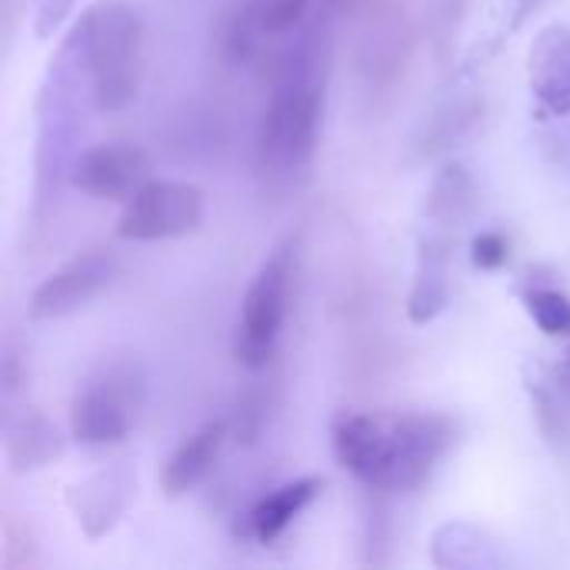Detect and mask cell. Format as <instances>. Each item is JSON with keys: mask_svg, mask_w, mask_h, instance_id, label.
<instances>
[{"mask_svg": "<svg viewBox=\"0 0 570 570\" xmlns=\"http://www.w3.org/2000/svg\"><path fill=\"white\" fill-rule=\"evenodd\" d=\"M334 458L371 491H417L454 444L444 414H344L331 434Z\"/></svg>", "mask_w": 570, "mask_h": 570, "instance_id": "obj_1", "label": "cell"}, {"mask_svg": "<svg viewBox=\"0 0 570 570\" xmlns=\"http://www.w3.org/2000/svg\"><path fill=\"white\" fill-rule=\"evenodd\" d=\"M70 53L90 80L97 110H124L140 87V17L124 0L94 3L73 37Z\"/></svg>", "mask_w": 570, "mask_h": 570, "instance_id": "obj_2", "label": "cell"}, {"mask_svg": "<svg viewBox=\"0 0 570 570\" xmlns=\"http://www.w3.org/2000/svg\"><path fill=\"white\" fill-rule=\"evenodd\" d=\"M321 120V90L311 73L307 53L284 63L274 83L271 104L257 127V164L261 167H304L314 154Z\"/></svg>", "mask_w": 570, "mask_h": 570, "instance_id": "obj_3", "label": "cell"}, {"mask_svg": "<svg viewBox=\"0 0 570 570\" xmlns=\"http://www.w3.org/2000/svg\"><path fill=\"white\" fill-rule=\"evenodd\" d=\"M291 274H294V237H287L267 254V261L257 267L244 294L237 337H234V357L247 371H264L274 361V351L287 321Z\"/></svg>", "mask_w": 570, "mask_h": 570, "instance_id": "obj_4", "label": "cell"}, {"mask_svg": "<svg viewBox=\"0 0 570 570\" xmlns=\"http://www.w3.org/2000/svg\"><path fill=\"white\" fill-rule=\"evenodd\" d=\"M144 401V384L130 367H110L104 377L87 381L70 404V434L83 448L120 444Z\"/></svg>", "mask_w": 570, "mask_h": 570, "instance_id": "obj_5", "label": "cell"}, {"mask_svg": "<svg viewBox=\"0 0 570 570\" xmlns=\"http://www.w3.org/2000/svg\"><path fill=\"white\" fill-rule=\"evenodd\" d=\"M207 217L204 190L184 180H147L117 220L120 240H174L200 230Z\"/></svg>", "mask_w": 570, "mask_h": 570, "instance_id": "obj_6", "label": "cell"}, {"mask_svg": "<svg viewBox=\"0 0 570 570\" xmlns=\"http://www.w3.org/2000/svg\"><path fill=\"white\" fill-rule=\"evenodd\" d=\"M117 274V254L110 247H87L73 254L67 264H60L30 297V317L33 321H57L83 304H90L97 294L110 287Z\"/></svg>", "mask_w": 570, "mask_h": 570, "instance_id": "obj_7", "label": "cell"}, {"mask_svg": "<svg viewBox=\"0 0 570 570\" xmlns=\"http://www.w3.org/2000/svg\"><path fill=\"white\" fill-rule=\"evenodd\" d=\"M150 180V157L134 144H97L77 154L70 184L94 200L127 204Z\"/></svg>", "mask_w": 570, "mask_h": 570, "instance_id": "obj_8", "label": "cell"}, {"mask_svg": "<svg viewBox=\"0 0 570 570\" xmlns=\"http://www.w3.org/2000/svg\"><path fill=\"white\" fill-rule=\"evenodd\" d=\"M130 494H134V471L127 464H117L77 484L70 491V511L83 528V534L97 541L117 528V521L130 504Z\"/></svg>", "mask_w": 570, "mask_h": 570, "instance_id": "obj_9", "label": "cell"}, {"mask_svg": "<svg viewBox=\"0 0 570 570\" xmlns=\"http://www.w3.org/2000/svg\"><path fill=\"white\" fill-rule=\"evenodd\" d=\"M528 80L551 117L570 114V23H551L528 53Z\"/></svg>", "mask_w": 570, "mask_h": 570, "instance_id": "obj_10", "label": "cell"}, {"mask_svg": "<svg viewBox=\"0 0 570 570\" xmlns=\"http://www.w3.org/2000/svg\"><path fill=\"white\" fill-rule=\"evenodd\" d=\"M224 441H227V424L214 421V424H204L200 431H194L164 464L160 471V488L167 491V498H180L194 488H200L217 461H220V451H224Z\"/></svg>", "mask_w": 570, "mask_h": 570, "instance_id": "obj_11", "label": "cell"}, {"mask_svg": "<svg viewBox=\"0 0 570 570\" xmlns=\"http://www.w3.org/2000/svg\"><path fill=\"white\" fill-rule=\"evenodd\" d=\"M451 297V271H448V240L421 237L417 250V274L407 297V314L414 324H431Z\"/></svg>", "mask_w": 570, "mask_h": 570, "instance_id": "obj_12", "label": "cell"}, {"mask_svg": "<svg viewBox=\"0 0 570 570\" xmlns=\"http://www.w3.org/2000/svg\"><path fill=\"white\" fill-rule=\"evenodd\" d=\"M3 451H7L10 468L17 474H23V471H40V468L53 464L63 454V441L43 414L23 411L20 417L7 421Z\"/></svg>", "mask_w": 570, "mask_h": 570, "instance_id": "obj_13", "label": "cell"}, {"mask_svg": "<svg viewBox=\"0 0 570 570\" xmlns=\"http://www.w3.org/2000/svg\"><path fill=\"white\" fill-rule=\"evenodd\" d=\"M321 491H324V478H301L277 488L274 494L261 498L247 514V534L257 538L261 544H274Z\"/></svg>", "mask_w": 570, "mask_h": 570, "instance_id": "obj_14", "label": "cell"}, {"mask_svg": "<svg viewBox=\"0 0 570 570\" xmlns=\"http://www.w3.org/2000/svg\"><path fill=\"white\" fill-rule=\"evenodd\" d=\"M471 204V180L461 167H448L438 184H434V197H431V217L441 224H454L464 217Z\"/></svg>", "mask_w": 570, "mask_h": 570, "instance_id": "obj_15", "label": "cell"}, {"mask_svg": "<svg viewBox=\"0 0 570 570\" xmlns=\"http://www.w3.org/2000/svg\"><path fill=\"white\" fill-rule=\"evenodd\" d=\"M528 314L548 337H570V297L541 287L528 294Z\"/></svg>", "mask_w": 570, "mask_h": 570, "instance_id": "obj_16", "label": "cell"}, {"mask_svg": "<svg viewBox=\"0 0 570 570\" xmlns=\"http://www.w3.org/2000/svg\"><path fill=\"white\" fill-rule=\"evenodd\" d=\"M307 13V0H267L257 7V23L264 37H284L291 33Z\"/></svg>", "mask_w": 570, "mask_h": 570, "instance_id": "obj_17", "label": "cell"}, {"mask_svg": "<svg viewBox=\"0 0 570 570\" xmlns=\"http://www.w3.org/2000/svg\"><path fill=\"white\" fill-rule=\"evenodd\" d=\"M508 257H511V244L498 230H484L471 244V264L478 271H501L508 264Z\"/></svg>", "mask_w": 570, "mask_h": 570, "instance_id": "obj_18", "label": "cell"}, {"mask_svg": "<svg viewBox=\"0 0 570 570\" xmlns=\"http://www.w3.org/2000/svg\"><path fill=\"white\" fill-rule=\"evenodd\" d=\"M554 394L548 397V394H541V417L548 421L551 414L558 417V424H561V407L568 404L570 407V347L564 351V357H561V364L554 367Z\"/></svg>", "mask_w": 570, "mask_h": 570, "instance_id": "obj_19", "label": "cell"}, {"mask_svg": "<svg viewBox=\"0 0 570 570\" xmlns=\"http://www.w3.org/2000/svg\"><path fill=\"white\" fill-rule=\"evenodd\" d=\"M538 3H541V0H518V17H514V27H518V23H521V20H524V17L531 13V10H534Z\"/></svg>", "mask_w": 570, "mask_h": 570, "instance_id": "obj_20", "label": "cell"}, {"mask_svg": "<svg viewBox=\"0 0 570 570\" xmlns=\"http://www.w3.org/2000/svg\"><path fill=\"white\" fill-rule=\"evenodd\" d=\"M331 3H337V7H341V3H347V0H331Z\"/></svg>", "mask_w": 570, "mask_h": 570, "instance_id": "obj_21", "label": "cell"}]
</instances>
